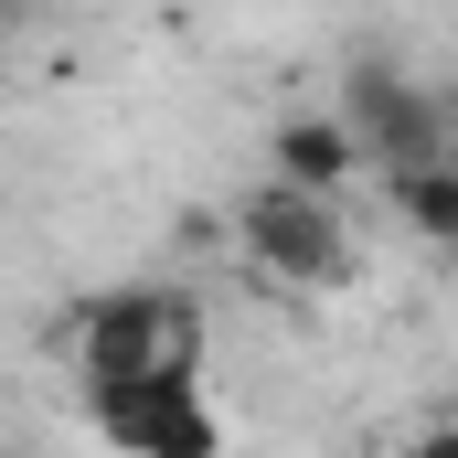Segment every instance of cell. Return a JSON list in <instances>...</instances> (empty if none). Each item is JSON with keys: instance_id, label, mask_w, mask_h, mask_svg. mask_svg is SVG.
Wrapping results in <instances>:
<instances>
[{"instance_id": "1", "label": "cell", "mask_w": 458, "mask_h": 458, "mask_svg": "<svg viewBox=\"0 0 458 458\" xmlns=\"http://www.w3.org/2000/svg\"><path fill=\"white\" fill-rule=\"evenodd\" d=\"M75 362H86V394L149 384V373H192V299H171V288H107L75 320Z\"/></svg>"}, {"instance_id": "2", "label": "cell", "mask_w": 458, "mask_h": 458, "mask_svg": "<svg viewBox=\"0 0 458 458\" xmlns=\"http://www.w3.org/2000/svg\"><path fill=\"white\" fill-rule=\"evenodd\" d=\"M234 234H245L256 277H277V288H331V277L352 267L342 214H331V203H310V192H288V182H256V192H245V214H234Z\"/></svg>"}, {"instance_id": "3", "label": "cell", "mask_w": 458, "mask_h": 458, "mask_svg": "<svg viewBox=\"0 0 458 458\" xmlns=\"http://www.w3.org/2000/svg\"><path fill=\"white\" fill-rule=\"evenodd\" d=\"M342 128H352V149H362L384 182H416V171H437V160H448V107H437V97H416V86H405V75H384V64H362V75H352Z\"/></svg>"}, {"instance_id": "4", "label": "cell", "mask_w": 458, "mask_h": 458, "mask_svg": "<svg viewBox=\"0 0 458 458\" xmlns=\"http://www.w3.org/2000/svg\"><path fill=\"white\" fill-rule=\"evenodd\" d=\"M97 427L117 458H214V405H203V373H149V384H107L97 394Z\"/></svg>"}, {"instance_id": "5", "label": "cell", "mask_w": 458, "mask_h": 458, "mask_svg": "<svg viewBox=\"0 0 458 458\" xmlns=\"http://www.w3.org/2000/svg\"><path fill=\"white\" fill-rule=\"evenodd\" d=\"M352 171H362V149H352V128H342V117H288V128H277V171H267V182H288V192L331 203Z\"/></svg>"}, {"instance_id": "6", "label": "cell", "mask_w": 458, "mask_h": 458, "mask_svg": "<svg viewBox=\"0 0 458 458\" xmlns=\"http://www.w3.org/2000/svg\"><path fill=\"white\" fill-rule=\"evenodd\" d=\"M394 214L427 234V245H448V256H458V160L416 171V182H394Z\"/></svg>"}, {"instance_id": "7", "label": "cell", "mask_w": 458, "mask_h": 458, "mask_svg": "<svg viewBox=\"0 0 458 458\" xmlns=\"http://www.w3.org/2000/svg\"><path fill=\"white\" fill-rule=\"evenodd\" d=\"M405 458H458V427H427V437H416Z\"/></svg>"}]
</instances>
